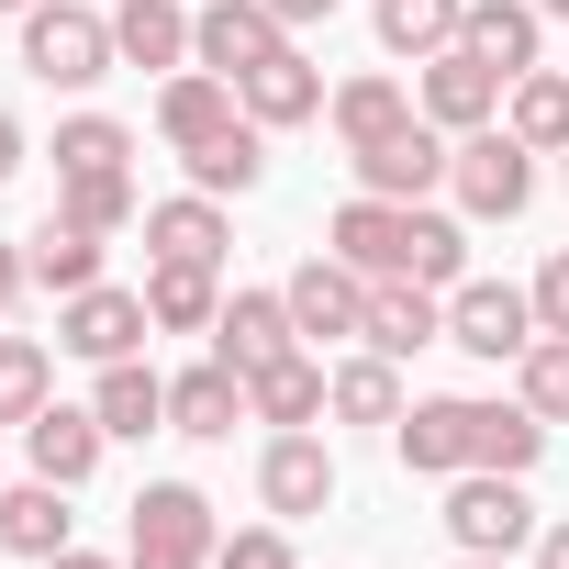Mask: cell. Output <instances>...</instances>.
<instances>
[{
  "label": "cell",
  "mask_w": 569,
  "mask_h": 569,
  "mask_svg": "<svg viewBox=\"0 0 569 569\" xmlns=\"http://www.w3.org/2000/svg\"><path fill=\"white\" fill-rule=\"evenodd\" d=\"M536 325H547V336H569V257H547V268H536Z\"/></svg>",
  "instance_id": "cell-39"
},
{
  "label": "cell",
  "mask_w": 569,
  "mask_h": 569,
  "mask_svg": "<svg viewBox=\"0 0 569 569\" xmlns=\"http://www.w3.org/2000/svg\"><path fill=\"white\" fill-rule=\"evenodd\" d=\"M257 491H268V513H325V502H336V458H325L313 436H279L268 469H257Z\"/></svg>",
  "instance_id": "cell-13"
},
{
  "label": "cell",
  "mask_w": 569,
  "mask_h": 569,
  "mask_svg": "<svg viewBox=\"0 0 569 569\" xmlns=\"http://www.w3.org/2000/svg\"><path fill=\"white\" fill-rule=\"evenodd\" d=\"M223 569H291V536L257 525V536H234V547H223Z\"/></svg>",
  "instance_id": "cell-38"
},
{
  "label": "cell",
  "mask_w": 569,
  "mask_h": 569,
  "mask_svg": "<svg viewBox=\"0 0 569 569\" xmlns=\"http://www.w3.org/2000/svg\"><path fill=\"white\" fill-rule=\"evenodd\" d=\"M57 179H123V123H101V112L68 123L57 134Z\"/></svg>",
  "instance_id": "cell-33"
},
{
  "label": "cell",
  "mask_w": 569,
  "mask_h": 569,
  "mask_svg": "<svg viewBox=\"0 0 569 569\" xmlns=\"http://www.w3.org/2000/svg\"><path fill=\"white\" fill-rule=\"evenodd\" d=\"M146 313H157V325H179V336H190V325H212V313H223V302H212V268H157V279H146Z\"/></svg>",
  "instance_id": "cell-32"
},
{
  "label": "cell",
  "mask_w": 569,
  "mask_h": 569,
  "mask_svg": "<svg viewBox=\"0 0 569 569\" xmlns=\"http://www.w3.org/2000/svg\"><path fill=\"white\" fill-rule=\"evenodd\" d=\"M413 112H402V90L391 79H358V90H336V134L347 146H380V134H402Z\"/></svg>",
  "instance_id": "cell-30"
},
{
  "label": "cell",
  "mask_w": 569,
  "mask_h": 569,
  "mask_svg": "<svg viewBox=\"0 0 569 569\" xmlns=\"http://www.w3.org/2000/svg\"><path fill=\"white\" fill-rule=\"evenodd\" d=\"M447 336V313L425 302V279H380V291H369V347L380 358H413V347H436Z\"/></svg>",
  "instance_id": "cell-17"
},
{
  "label": "cell",
  "mask_w": 569,
  "mask_h": 569,
  "mask_svg": "<svg viewBox=\"0 0 569 569\" xmlns=\"http://www.w3.org/2000/svg\"><path fill=\"white\" fill-rule=\"evenodd\" d=\"M336 413H347V425H402V380H391V358L336 369Z\"/></svg>",
  "instance_id": "cell-31"
},
{
  "label": "cell",
  "mask_w": 569,
  "mask_h": 569,
  "mask_svg": "<svg viewBox=\"0 0 569 569\" xmlns=\"http://www.w3.org/2000/svg\"><path fill=\"white\" fill-rule=\"evenodd\" d=\"M246 402H257L268 425H313V413L336 402V380H325L313 358H279V369H257V380H246Z\"/></svg>",
  "instance_id": "cell-24"
},
{
  "label": "cell",
  "mask_w": 569,
  "mask_h": 569,
  "mask_svg": "<svg viewBox=\"0 0 569 569\" xmlns=\"http://www.w3.org/2000/svg\"><path fill=\"white\" fill-rule=\"evenodd\" d=\"M458 46H469L480 68L525 79V68H536V12H525V0H469V23H458Z\"/></svg>",
  "instance_id": "cell-15"
},
{
  "label": "cell",
  "mask_w": 569,
  "mask_h": 569,
  "mask_svg": "<svg viewBox=\"0 0 569 569\" xmlns=\"http://www.w3.org/2000/svg\"><path fill=\"white\" fill-rule=\"evenodd\" d=\"M458 569H502V558H458Z\"/></svg>",
  "instance_id": "cell-45"
},
{
  "label": "cell",
  "mask_w": 569,
  "mask_h": 569,
  "mask_svg": "<svg viewBox=\"0 0 569 569\" xmlns=\"http://www.w3.org/2000/svg\"><path fill=\"white\" fill-rule=\"evenodd\" d=\"M0 547H23V558H57V547H68V502H57V480L0 491Z\"/></svg>",
  "instance_id": "cell-25"
},
{
  "label": "cell",
  "mask_w": 569,
  "mask_h": 569,
  "mask_svg": "<svg viewBox=\"0 0 569 569\" xmlns=\"http://www.w3.org/2000/svg\"><path fill=\"white\" fill-rule=\"evenodd\" d=\"M12 168H23V123H12V112H0V179H12Z\"/></svg>",
  "instance_id": "cell-40"
},
{
  "label": "cell",
  "mask_w": 569,
  "mask_h": 569,
  "mask_svg": "<svg viewBox=\"0 0 569 569\" xmlns=\"http://www.w3.org/2000/svg\"><path fill=\"white\" fill-rule=\"evenodd\" d=\"M234 90H246V112H257V123H302V112H325V79H313L291 46H279L268 68H246Z\"/></svg>",
  "instance_id": "cell-19"
},
{
  "label": "cell",
  "mask_w": 569,
  "mask_h": 569,
  "mask_svg": "<svg viewBox=\"0 0 569 569\" xmlns=\"http://www.w3.org/2000/svg\"><path fill=\"white\" fill-rule=\"evenodd\" d=\"M257 168H268L257 123H223L212 146H190V179H201V190H257Z\"/></svg>",
  "instance_id": "cell-29"
},
{
  "label": "cell",
  "mask_w": 569,
  "mask_h": 569,
  "mask_svg": "<svg viewBox=\"0 0 569 569\" xmlns=\"http://www.w3.org/2000/svg\"><path fill=\"white\" fill-rule=\"evenodd\" d=\"M46 413V347L0 336V425H34Z\"/></svg>",
  "instance_id": "cell-36"
},
{
  "label": "cell",
  "mask_w": 569,
  "mask_h": 569,
  "mask_svg": "<svg viewBox=\"0 0 569 569\" xmlns=\"http://www.w3.org/2000/svg\"><path fill=\"white\" fill-rule=\"evenodd\" d=\"M536 12H569V0H536Z\"/></svg>",
  "instance_id": "cell-46"
},
{
  "label": "cell",
  "mask_w": 569,
  "mask_h": 569,
  "mask_svg": "<svg viewBox=\"0 0 569 569\" xmlns=\"http://www.w3.org/2000/svg\"><path fill=\"white\" fill-rule=\"evenodd\" d=\"M291 336H302V325H291V291H234V302L212 313V347H223V369H246V380L291 358Z\"/></svg>",
  "instance_id": "cell-6"
},
{
  "label": "cell",
  "mask_w": 569,
  "mask_h": 569,
  "mask_svg": "<svg viewBox=\"0 0 569 569\" xmlns=\"http://www.w3.org/2000/svg\"><path fill=\"white\" fill-rule=\"evenodd\" d=\"M336 257L358 268V279H458V223H436V212H402V201H347L336 212Z\"/></svg>",
  "instance_id": "cell-1"
},
{
  "label": "cell",
  "mask_w": 569,
  "mask_h": 569,
  "mask_svg": "<svg viewBox=\"0 0 569 569\" xmlns=\"http://www.w3.org/2000/svg\"><path fill=\"white\" fill-rule=\"evenodd\" d=\"M268 12H279V23H313V12H336V0H268Z\"/></svg>",
  "instance_id": "cell-41"
},
{
  "label": "cell",
  "mask_w": 569,
  "mask_h": 569,
  "mask_svg": "<svg viewBox=\"0 0 569 569\" xmlns=\"http://www.w3.org/2000/svg\"><path fill=\"white\" fill-rule=\"evenodd\" d=\"M112 46H123L134 68H179V57H201V23L179 12V0H123V23H112Z\"/></svg>",
  "instance_id": "cell-16"
},
{
  "label": "cell",
  "mask_w": 569,
  "mask_h": 569,
  "mask_svg": "<svg viewBox=\"0 0 569 569\" xmlns=\"http://www.w3.org/2000/svg\"><path fill=\"white\" fill-rule=\"evenodd\" d=\"M157 123H168V146H212V134L234 123V90H223V79H179V90L157 101Z\"/></svg>",
  "instance_id": "cell-27"
},
{
  "label": "cell",
  "mask_w": 569,
  "mask_h": 569,
  "mask_svg": "<svg viewBox=\"0 0 569 569\" xmlns=\"http://www.w3.org/2000/svg\"><path fill=\"white\" fill-rule=\"evenodd\" d=\"M134 212V179H68V223H90V234H112Z\"/></svg>",
  "instance_id": "cell-37"
},
{
  "label": "cell",
  "mask_w": 569,
  "mask_h": 569,
  "mask_svg": "<svg viewBox=\"0 0 569 569\" xmlns=\"http://www.w3.org/2000/svg\"><path fill=\"white\" fill-rule=\"evenodd\" d=\"M447 179H458V201H469V212H525V190H536L525 134H469V146L447 157Z\"/></svg>",
  "instance_id": "cell-8"
},
{
  "label": "cell",
  "mask_w": 569,
  "mask_h": 569,
  "mask_svg": "<svg viewBox=\"0 0 569 569\" xmlns=\"http://www.w3.org/2000/svg\"><path fill=\"white\" fill-rule=\"evenodd\" d=\"M469 23V0H380V46L391 57H447Z\"/></svg>",
  "instance_id": "cell-23"
},
{
  "label": "cell",
  "mask_w": 569,
  "mask_h": 569,
  "mask_svg": "<svg viewBox=\"0 0 569 569\" xmlns=\"http://www.w3.org/2000/svg\"><path fill=\"white\" fill-rule=\"evenodd\" d=\"M234 413H246V369H190V380H168V425L179 436H234Z\"/></svg>",
  "instance_id": "cell-18"
},
{
  "label": "cell",
  "mask_w": 569,
  "mask_h": 569,
  "mask_svg": "<svg viewBox=\"0 0 569 569\" xmlns=\"http://www.w3.org/2000/svg\"><path fill=\"white\" fill-rule=\"evenodd\" d=\"M57 569H112V558H79V547H57Z\"/></svg>",
  "instance_id": "cell-44"
},
{
  "label": "cell",
  "mask_w": 569,
  "mask_h": 569,
  "mask_svg": "<svg viewBox=\"0 0 569 569\" xmlns=\"http://www.w3.org/2000/svg\"><path fill=\"white\" fill-rule=\"evenodd\" d=\"M536 569H569V525H558V536H547V547H536Z\"/></svg>",
  "instance_id": "cell-43"
},
{
  "label": "cell",
  "mask_w": 569,
  "mask_h": 569,
  "mask_svg": "<svg viewBox=\"0 0 569 569\" xmlns=\"http://www.w3.org/2000/svg\"><path fill=\"white\" fill-rule=\"evenodd\" d=\"M201 547H212V502L190 480H157L134 502V569H201Z\"/></svg>",
  "instance_id": "cell-3"
},
{
  "label": "cell",
  "mask_w": 569,
  "mask_h": 569,
  "mask_svg": "<svg viewBox=\"0 0 569 569\" xmlns=\"http://www.w3.org/2000/svg\"><path fill=\"white\" fill-rule=\"evenodd\" d=\"M502 101V68H480L469 46H447V57H425V112L436 123H469L480 134V112Z\"/></svg>",
  "instance_id": "cell-14"
},
{
  "label": "cell",
  "mask_w": 569,
  "mask_h": 569,
  "mask_svg": "<svg viewBox=\"0 0 569 569\" xmlns=\"http://www.w3.org/2000/svg\"><path fill=\"white\" fill-rule=\"evenodd\" d=\"M34 279H46V291H90V279H101V234L57 212V223L34 234Z\"/></svg>",
  "instance_id": "cell-26"
},
{
  "label": "cell",
  "mask_w": 569,
  "mask_h": 569,
  "mask_svg": "<svg viewBox=\"0 0 569 569\" xmlns=\"http://www.w3.org/2000/svg\"><path fill=\"white\" fill-rule=\"evenodd\" d=\"M525 146H569V79H513V123Z\"/></svg>",
  "instance_id": "cell-34"
},
{
  "label": "cell",
  "mask_w": 569,
  "mask_h": 569,
  "mask_svg": "<svg viewBox=\"0 0 569 569\" xmlns=\"http://www.w3.org/2000/svg\"><path fill=\"white\" fill-rule=\"evenodd\" d=\"M525 413L536 425H569V336H536L525 347Z\"/></svg>",
  "instance_id": "cell-35"
},
{
  "label": "cell",
  "mask_w": 569,
  "mask_h": 569,
  "mask_svg": "<svg viewBox=\"0 0 569 569\" xmlns=\"http://www.w3.org/2000/svg\"><path fill=\"white\" fill-rule=\"evenodd\" d=\"M23 12H34V0H23Z\"/></svg>",
  "instance_id": "cell-47"
},
{
  "label": "cell",
  "mask_w": 569,
  "mask_h": 569,
  "mask_svg": "<svg viewBox=\"0 0 569 569\" xmlns=\"http://www.w3.org/2000/svg\"><path fill=\"white\" fill-rule=\"evenodd\" d=\"M291 325H302V336H369V291H358L347 257H313V268L291 279Z\"/></svg>",
  "instance_id": "cell-10"
},
{
  "label": "cell",
  "mask_w": 569,
  "mask_h": 569,
  "mask_svg": "<svg viewBox=\"0 0 569 569\" xmlns=\"http://www.w3.org/2000/svg\"><path fill=\"white\" fill-rule=\"evenodd\" d=\"M146 246H157L168 268H212V257H223V212H212V201H157V212H146Z\"/></svg>",
  "instance_id": "cell-20"
},
{
  "label": "cell",
  "mask_w": 569,
  "mask_h": 569,
  "mask_svg": "<svg viewBox=\"0 0 569 569\" xmlns=\"http://www.w3.org/2000/svg\"><path fill=\"white\" fill-rule=\"evenodd\" d=\"M112 57H123V46H112V23L68 12V0H34V23H23V68H34V79H57V90H90Z\"/></svg>",
  "instance_id": "cell-2"
},
{
  "label": "cell",
  "mask_w": 569,
  "mask_h": 569,
  "mask_svg": "<svg viewBox=\"0 0 569 569\" xmlns=\"http://www.w3.org/2000/svg\"><path fill=\"white\" fill-rule=\"evenodd\" d=\"M157 313H146V291H101V279H90V291H68V325H57V347H79V358H134V336H146Z\"/></svg>",
  "instance_id": "cell-7"
},
{
  "label": "cell",
  "mask_w": 569,
  "mask_h": 569,
  "mask_svg": "<svg viewBox=\"0 0 569 569\" xmlns=\"http://www.w3.org/2000/svg\"><path fill=\"white\" fill-rule=\"evenodd\" d=\"M23 268H34V257H12V246H0V302H12V291H23Z\"/></svg>",
  "instance_id": "cell-42"
},
{
  "label": "cell",
  "mask_w": 569,
  "mask_h": 569,
  "mask_svg": "<svg viewBox=\"0 0 569 569\" xmlns=\"http://www.w3.org/2000/svg\"><path fill=\"white\" fill-rule=\"evenodd\" d=\"M90 413H101V436H157V425H168V380H146L134 358H112Z\"/></svg>",
  "instance_id": "cell-21"
},
{
  "label": "cell",
  "mask_w": 569,
  "mask_h": 569,
  "mask_svg": "<svg viewBox=\"0 0 569 569\" xmlns=\"http://www.w3.org/2000/svg\"><path fill=\"white\" fill-rule=\"evenodd\" d=\"M447 347H469V358H525V347H536V291L469 279V291L447 302Z\"/></svg>",
  "instance_id": "cell-4"
},
{
  "label": "cell",
  "mask_w": 569,
  "mask_h": 569,
  "mask_svg": "<svg viewBox=\"0 0 569 569\" xmlns=\"http://www.w3.org/2000/svg\"><path fill=\"white\" fill-rule=\"evenodd\" d=\"M536 447H547V425L536 413H502V402H469V469H536Z\"/></svg>",
  "instance_id": "cell-22"
},
{
  "label": "cell",
  "mask_w": 569,
  "mask_h": 569,
  "mask_svg": "<svg viewBox=\"0 0 569 569\" xmlns=\"http://www.w3.org/2000/svg\"><path fill=\"white\" fill-rule=\"evenodd\" d=\"M358 179H369L380 201H402V190H436V179H447V146H436V123H402V134L358 146Z\"/></svg>",
  "instance_id": "cell-12"
},
{
  "label": "cell",
  "mask_w": 569,
  "mask_h": 569,
  "mask_svg": "<svg viewBox=\"0 0 569 569\" xmlns=\"http://www.w3.org/2000/svg\"><path fill=\"white\" fill-rule=\"evenodd\" d=\"M402 458H413V469H469V402L402 413Z\"/></svg>",
  "instance_id": "cell-28"
},
{
  "label": "cell",
  "mask_w": 569,
  "mask_h": 569,
  "mask_svg": "<svg viewBox=\"0 0 569 569\" xmlns=\"http://www.w3.org/2000/svg\"><path fill=\"white\" fill-rule=\"evenodd\" d=\"M268 57H279V12H268V0H212V12H201V68L212 79H246Z\"/></svg>",
  "instance_id": "cell-9"
},
{
  "label": "cell",
  "mask_w": 569,
  "mask_h": 569,
  "mask_svg": "<svg viewBox=\"0 0 569 569\" xmlns=\"http://www.w3.org/2000/svg\"><path fill=\"white\" fill-rule=\"evenodd\" d=\"M447 525H458V547H469V558H513L536 513H525V491H513V469H469V480L447 491Z\"/></svg>",
  "instance_id": "cell-5"
},
{
  "label": "cell",
  "mask_w": 569,
  "mask_h": 569,
  "mask_svg": "<svg viewBox=\"0 0 569 569\" xmlns=\"http://www.w3.org/2000/svg\"><path fill=\"white\" fill-rule=\"evenodd\" d=\"M23 447H34V480L79 491V480L101 469V413H68V402H46V413L23 425Z\"/></svg>",
  "instance_id": "cell-11"
}]
</instances>
